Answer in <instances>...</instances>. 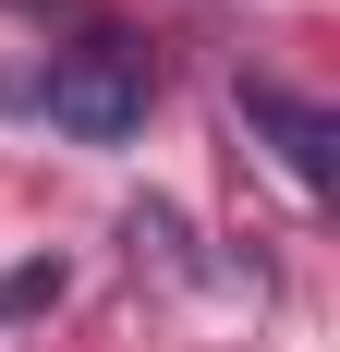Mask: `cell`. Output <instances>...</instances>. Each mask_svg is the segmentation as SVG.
<instances>
[{"mask_svg": "<svg viewBox=\"0 0 340 352\" xmlns=\"http://www.w3.org/2000/svg\"><path fill=\"white\" fill-rule=\"evenodd\" d=\"M146 98H158V73H146V49H122V36H73L61 61H49V85H36V109H49L73 146H134Z\"/></svg>", "mask_w": 340, "mask_h": 352, "instance_id": "cell-1", "label": "cell"}, {"mask_svg": "<svg viewBox=\"0 0 340 352\" xmlns=\"http://www.w3.org/2000/svg\"><path fill=\"white\" fill-rule=\"evenodd\" d=\"M243 109H255V122L279 134V158H292V182L316 195V182H328V122H316L304 98H279V85H243Z\"/></svg>", "mask_w": 340, "mask_h": 352, "instance_id": "cell-2", "label": "cell"}]
</instances>
